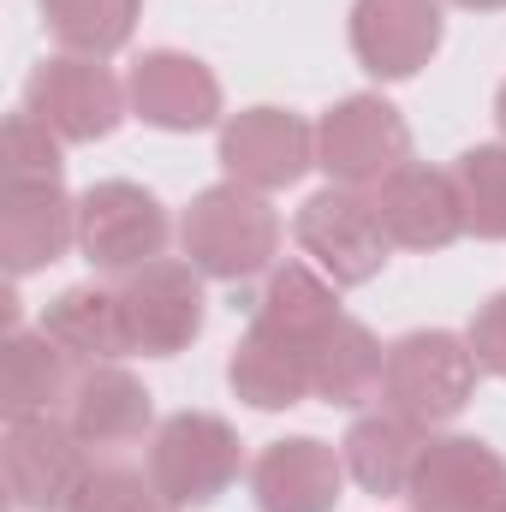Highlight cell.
<instances>
[{"instance_id":"cell-21","label":"cell","mask_w":506,"mask_h":512,"mask_svg":"<svg viewBox=\"0 0 506 512\" xmlns=\"http://www.w3.org/2000/svg\"><path fill=\"white\" fill-rule=\"evenodd\" d=\"M36 328H42L48 340H60L84 370H90V364H120V358L131 352L120 286H96V280L66 286V292H54V304L42 310Z\"/></svg>"},{"instance_id":"cell-20","label":"cell","mask_w":506,"mask_h":512,"mask_svg":"<svg viewBox=\"0 0 506 512\" xmlns=\"http://www.w3.org/2000/svg\"><path fill=\"white\" fill-rule=\"evenodd\" d=\"M227 387L233 399H245L251 411H292L304 399H316V376H310V346L274 334V328H245L233 358H227Z\"/></svg>"},{"instance_id":"cell-26","label":"cell","mask_w":506,"mask_h":512,"mask_svg":"<svg viewBox=\"0 0 506 512\" xmlns=\"http://www.w3.org/2000/svg\"><path fill=\"white\" fill-rule=\"evenodd\" d=\"M0 173H6V185H54L66 173V143L36 114L18 108L0 131Z\"/></svg>"},{"instance_id":"cell-12","label":"cell","mask_w":506,"mask_h":512,"mask_svg":"<svg viewBox=\"0 0 506 512\" xmlns=\"http://www.w3.org/2000/svg\"><path fill=\"white\" fill-rule=\"evenodd\" d=\"M376 215L393 239V251L435 256L447 245H459L471 233L465 221V191L453 167H429V161H405L399 173H387L376 191Z\"/></svg>"},{"instance_id":"cell-11","label":"cell","mask_w":506,"mask_h":512,"mask_svg":"<svg viewBox=\"0 0 506 512\" xmlns=\"http://www.w3.org/2000/svg\"><path fill=\"white\" fill-rule=\"evenodd\" d=\"M346 42L376 84H411L441 54L447 12L441 0H352Z\"/></svg>"},{"instance_id":"cell-6","label":"cell","mask_w":506,"mask_h":512,"mask_svg":"<svg viewBox=\"0 0 506 512\" xmlns=\"http://www.w3.org/2000/svg\"><path fill=\"white\" fill-rule=\"evenodd\" d=\"M405 161H411V126L381 90H358V96H340L334 108H322V120H316V167L328 173V185L376 191Z\"/></svg>"},{"instance_id":"cell-29","label":"cell","mask_w":506,"mask_h":512,"mask_svg":"<svg viewBox=\"0 0 506 512\" xmlns=\"http://www.w3.org/2000/svg\"><path fill=\"white\" fill-rule=\"evenodd\" d=\"M453 6H465V12H506V0H453Z\"/></svg>"},{"instance_id":"cell-2","label":"cell","mask_w":506,"mask_h":512,"mask_svg":"<svg viewBox=\"0 0 506 512\" xmlns=\"http://www.w3.org/2000/svg\"><path fill=\"white\" fill-rule=\"evenodd\" d=\"M149 477H155L161 501L173 512H203L215 507L239 477H251V465H245V441H239V429L227 417L173 411L149 435Z\"/></svg>"},{"instance_id":"cell-19","label":"cell","mask_w":506,"mask_h":512,"mask_svg":"<svg viewBox=\"0 0 506 512\" xmlns=\"http://www.w3.org/2000/svg\"><path fill=\"white\" fill-rule=\"evenodd\" d=\"M78 358L48 340L42 328H6L0 334V411L6 417H36V411H66L78 393Z\"/></svg>"},{"instance_id":"cell-31","label":"cell","mask_w":506,"mask_h":512,"mask_svg":"<svg viewBox=\"0 0 506 512\" xmlns=\"http://www.w3.org/2000/svg\"><path fill=\"white\" fill-rule=\"evenodd\" d=\"M501 512H506V501H501Z\"/></svg>"},{"instance_id":"cell-22","label":"cell","mask_w":506,"mask_h":512,"mask_svg":"<svg viewBox=\"0 0 506 512\" xmlns=\"http://www.w3.org/2000/svg\"><path fill=\"white\" fill-rule=\"evenodd\" d=\"M340 286L316 268V262H274L268 268V286L256 298L251 322L256 328H274L298 346H316L334 322H340Z\"/></svg>"},{"instance_id":"cell-13","label":"cell","mask_w":506,"mask_h":512,"mask_svg":"<svg viewBox=\"0 0 506 512\" xmlns=\"http://www.w3.org/2000/svg\"><path fill=\"white\" fill-rule=\"evenodd\" d=\"M126 90H131V120L173 131V137H191V131H209L227 120L221 78L209 72V60H197L185 48H143L131 60Z\"/></svg>"},{"instance_id":"cell-28","label":"cell","mask_w":506,"mask_h":512,"mask_svg":"<svg viewBox=\"0 0 506 512\" xmlns=\"http://www.w3.org/2000/svg\"><path fill=\"white\" fill-rule=\"evenodd\" d=\"M465 340H471L477 370H483V376H501V382H506V286L495 292V298H483V304L471 310Z\"/></svg>"},{"instance_id":"cell-17","label":"cell","mask_w":506,"mask_h":512,"mask_svg":"<svg viewBox=\"0 0 506 512\" xmlns=\"http://www.w3.org/2000/svg\"><path fill=\"white\" fill-rule=\"evenodd\" d=\"M66 417L90 453H126V447H143L155 435V393L126 364H90Z\"/></svg>"},{"instance_id":"cell-8","label":"cell","mask_w":506,"mask_h":512,"mask_svg":"<svg viewBox=\"0 0 506 512\" xmlns=\"http://www.w3.org/2000/svg\"><path fill=\"white\" fill-rule=\"evenodd\" d=\"M173 221L161 209V197L137 179H96L78 197V256L96 274H137L155 256H167Z\"/></svg>"},{"instance_id":"cell-16","label":"cell","mask_w":506,"mask_h":512,"mask_svg":"<svg viewBox=\"0 0 506 512\" xmlns=\"http://www.w3.org/2000/svg\"><path fill=\"white\" fill-rule=\"evenodd\" d=\"M78 251V197L66 185H0V262L12 280Z\"/></svg>"},{"instance_id":"cell-3","label":"cell","mask_w":506,"mask_h":512,"mask_svg":"<svg viewBox=\"0 0 506 512\" xmlns=\"http://www.w3.org/2000/svg\"><path fill=\"white\" fill-rule=\"evenodd\" d=\"M477 358L471 340L453 328H411L387 346V370H381V405L423 423L429 435L447 429L471 399H477Z\"/></svg>"},{"instance_id":"cell-23","label":"cell","mask_w":506,"mask_h":512,"mask_svg":"<svg viewBox=\"0 0 506 512\" xmlns=\"http://www.w3.org/2000/svg\"><path fill=\"white\" fill-rule=\"evenodd\" d=\"M381 370H387V346L358 322L340 316L316 346H310V376H316V399L334 411H364L381 399Z\"/></svg>"},{"instance_id":"cell-24","label":"cell","mask_w":506,"mask_h":512,"mask_svg":"<svg viewBox=\"0 0 506 512\" xmlns=\"http://www.w3.org/2000/svg\"><path fill=\"white\" fill-rule=\"evenodd\" d=\"M42 30L60 54H90V60H114L137 36L143 0H36Z\"/></svg>"},{"instance_id":"cell-10","label":"cell","mask_w":506,"mask_h":512,"mask_svg":"<svg viewBox=\"0 0 506 512\" xmlns=\"http://www.w3.org/2000/svg\"><path fill=\"white\" fill-rule=\"evenodd\" d=\"M215 161L233 185H251L262 197L298 185L310 167H316V126L292 108H274V102H256L221 120L215 137Z\"/></svg>"},{"instance_id":"cell-30","label":"cell","mask_w":506,"mask_h":512,"mask_svg":"<svg viewBox=\"0 0 506 512\" xmlns=\"http://www.w3.org/2000/svg\"><path fill=\"white\" fill-rule=\"evenodd\" d=\"M495 126H501V143H506V78H501V90H495Z\"/></svg>"},{"instance_id":"cell-7","label":"cell","mask_w":506,"mask_h":512,"mask_svg":"<svg viewBox=\"0 0 506 512\" xmlns=\"http://www.w3.org/2000/svg\"><path fill=\"white\" fill-rule=\"evenodd\" d=\"M0 477L12 512H66L78 483L90 477V447L78 441L72 417L36 411V417H6L0 429Z\"/></svg>"},{"instance_id":"cell-5","label":"cell","mask_w":506,"mask_h":512,"mask_svg":"<svg viewBox=\"0 0 506 512\" xmlns=\"http://www.w3.org/2000/svg\"><path fill=\"white\" fill-rule=\"evenodd\" d=\"M24 114H36L60 143H102L131 120V90L108 60L90 54H48L24 78Z\"/></svg>"},{"instance_id":"cell-18","label":"cell","mask_w":506,"mask_h":512,"mask_svg":"<svg viewBox=\"0 0 506 512\" xmlns=\"http://www.w3.org/2000/svg\"><path fill=\"white\" fill-rule=\"evenodd\" d=\"M423 447H429V429L411 423V417H399V411H387V405H381V411H358L352 429L340 435L346 477H352L364 495H376V501H405Z\"/></svg>"},{"instance_id":"cell-14","label":"cell","mask_w":506,"mask_h":512,"mask_svg":"<svg viewBox=\"0 0 506 512\" xmlns=\"http://www.w3.org/2000/svg\"><path fill=\"white\" fill-rule=\"evenodd\" d=\"M405 501L411 512H501L506 453L483 435H429Z\"/></svg>"},{"instance_id":"cell-15","label":"cell","mask_w":506,"mask_h":512,"mask_svg":"<svg viewBox=\"0 0 506 512\" xmlns=\"http://www.w3.org/2000/svg\"><path fill=\"white\" fill-rule=\"evenodd\" d=\"M346 459L322 435H280L251 459L256 512H334L346 501Z\"/></svg>"},{"instance_id":"cell-25","label":"cell","mask_w":506,"mask_h":512,"mask_svg":"<svg viewBox=\"0 0 506 512\" xmlns=\"http://www.w3.org/2000/svg\"><path fill=\"white\" fill-rule=\"evenodd\" d=\"M453 173H459V191H465V221H471V233L477 239H495L506 245V143H471L459 161H453Z\"/></svg>"},{"instance_id":"cell-1","label":"cell","mask_w":506,"mask_h":512,"mask_svg":"<svg viewBox=\"0 0 506 512\" xmlns=\"http://www.w3.org/2000/svg\"><path fill=\"white\" fill-rule=\"evenodd\" d=\"M179 245H185V262L203 274V280H256L274 268L280 256V215L274 203L251 191V185H203L185 215H179Z\"/></svg>"},{"instance_id":"cell-9","label":"cell","mask_w":506,"mask_h":512,"mask_svg":"<svg viewBox=\"0 0 506 512\" xmlns=\"http://www.w3.org/2000/svg\"><path fill=\"white\" fill-rule=\"evenodd\" d=\"M120 310H126L137 358H179L203 340V322H209L203 274L185 256H155L149 268L120 280Z\"/></svg>"},{"instance_id":"cell-27","label":"cell","mask_w":506,"mask_h":512,"mask_svg":"<svg viewBox=\"0 0 506 512\" xmlns=\"http://www.w3.org/2000/svg\"><path fill=\"white\" fill-rule=\"evenodd\" d=\"M66 512H173L161 501L155 477L149 471H131V465H90V477L78 483L72 507Z\"/></svg>"},{"instance_id":"cell-4","label":"cell","mask_w":506,"mask_h":512,"mask_svg":"<svg viewBox=\"0 0 506 512\" xmlns=\"http://www.w3.org/2000/svg\"><path fill=\"white\" fill-rule=\"evenodd\" d=\"M292 239H298L304 262H316L340 292L370 286L387 268V256H393V239H387V227L376 215V197L352 191V185L310 191L298 203V215H292Z\"/></svg>"}]
</instances>
